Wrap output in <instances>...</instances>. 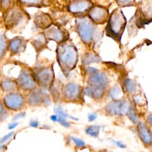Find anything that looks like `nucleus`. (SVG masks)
Listing matches in <instances>:
<instances>
[{
	"instance_id": "cd10ccee",
	"label": "nucleus",
	"mask_w": 152,
	"mask_h": 152,
	"mask_svg": "<svg viewBox=\"0 0 152 152\" xmlns=\"http://www.w3.org/2000/svg\"><path fill=\"white\" fill-rule=\"evenodd\" d=\"M118 7H128L134 5L135 0H115Z\"/></svg>"
},
{
	"instance_id": "c9c22d12",
	"label": "nucleus",
	"mask_w": 152,
	"mask_h": 152,
	"mask_svg": "<svg viewBox=\"0 0 152 152\" xmlns=\"http://www.w3.org/2000/svg\"><path fill=\"white\" fill-rule=\"evenodd\" d=\"M24 115H25V113H24V112L18 113V114H17V115H15V116L14 117L13 119H14V120H16V119H18V118H23V117L24 116Z\"/></svg>"
},
{
	"instance_id": "f03ea898",
	"label": "nucleus",
	"mask_w": 152,
	"mask_h": 152,
	"mask_svg": "<svg viewBox=\"0 0 152 152\" xmlns=\"http://www.w3.org/2000/svg\"><path fill=\"white\" fill-rule=\"evenodd\" d=\"M58 60L61 69L64 72L69 71L75 67L78 59L75 48L68 43H61L57 49Z\"/></svg>"
},
{
	"instance_id": "6ab92c4d",
	"label": "nucleus",
	"mask_w": 152,
	"mask_h": 152,
	"mask_svg": "<svg viewBox=\"0 0 152 152\" xmlns=\"http://www.w3.org/2000/svg\"><path fill=\"white\" fill-rule=\"evenodd\" d=\"M42 93L41 91L36 90L33 91L28 98V102L30 104L32 105H37L41 103L42 100Z\"/></svg>"
},
{
	"instance_id": "473e14b6",
	"label": "nucleus",
	"mask_w": 152,
	"mask_h": 152,
	"mask_svg": "<svg viewBox=\"0 0 152 152\" xmlns=\"http://www.w3.org/2000/svg\"><path fill=\"white\" fill-rule=\"evenodd\" d=\"M13 134H14V132H12L9 133L8 134L4 136V137H2V138L1 139V140H0V143H4V142H5L7 140H8V139H10V138L12 136Z\"/></svg>"
},
{
	"instance_id": "f8f14e48",
	"label": "nucleus",
	"mask_w": 152,
	"mask_h": 152,
	"mask_svg": "<svg viewBox=\"0 0 152 152\" xmlns=\"http://www.w3.org/2000/svg\"><path fill=\"white\" fill-rule=\"evenodd\" d=\"M4 103L7 107L12 110H18L23 105L24 99L18 93H11L7 95L4 99Z\"/></svg>"
},
{
	"instance_id": "e433bc0d",
	"label": "nucleus",
	"mask_w": 152,
	"mask_h": 152,
	"mask_svg": "<svg viewBox=\"0 0 152 152\" xmlns=\"http://www.w3.org/2000/svg\"><path fill=\"white\" fill-rule=\"evenodd\" d=\"M38 125H39V123L36 121H31L30 122V125L33 127H37Z\"/></svg>"
},
{
	"instance_id": "a211bd4d",
	"label": "nucleus",
	"mask_w": 152,
	"mask_h": 152,
	"mask_svg": "<svg viewBox=\"0 0 152 152\" xmlns=\"http://www.w3.org/2000/svg\"><path fill=\"white\" fill-rule=\"evenodd\" d=\"M21 6L28 7H42L45 5V0H17Z\"/></svg>"
},
{
	"instance_id": "bb28decb",
	"label": "nucleus",
	"mask_w": 152,
	"mask_h": 152,
	"mask_svg": "<svg viewBox=\"0 0 152 152\" xmlns=\"http://www.w3.org/2000/svg\"><path fill=\"white\" fill-rule=\"evenodd\" d=\"M126 115H128V117L132 122H134V124H137V122H138L137 115L135 110L134 109L133 107L131 105H130Z\"/></svg>"
},
{
	"instance_id": "a878e982",
	"label": "nucleus",
	"mask_w": 152,
	"mask_h": 152,
	"mask_svg": "<svg viewBox=\"0 0 152 152\" xmlns=\"http://www.w3.org/2000/svg\"><path fill=\"white\" fill-rule=\"evenodd\" d=\"M83 62L85 64H88L92 62H99L100 59L98 56L93 54H88L87 56L84 57Z\"/></svg>"
},
{
	"instance_id": "423d86ee",
	"label": "nucleus",
	"mask_w": 152,
	"mask_h": 152,
	"mask_svg": "<svg viewBox=\"0 0 152 152\" xmlns=\"http://www.w3.org/2000/svg\"><path fill=\"white\" fill-rule=\"evenodd\" d=\"M87 16L94 24H102L107 21L109 12L104 7L92 5L87 11Z\"/></svg>"
},
{
	"instance_id": "4be33fe9",
	"label": "nucleus",
	"mask_w": 152,
	"mask_h": 152,
	"mask_svg": "<svg viewBox=\"0 0 152 152\" xmlns=\"http://www.w3.org/2000/svg\"><path fill=\"white\" fill-rule=\"evenodd\" d=\"M124 86H125V90L129 93H132L136 90V86L134 82L131 79H127L125 81Z\"/></svg>"
},
{
	"instance_id": "c85d7f7f",
	"label": "nucleus",
	"mask_w": 152,
	"mask_h": 152,
	"mask_svg": "<svg viewBox=\"0 0 152 152\" xmlns=\"http://www.w3.org/2000/svg\"><path fill=\"white\" fill-rule=\"evenodd\" d=\"M134 100L137 104H143L144 103L146 102L145 99L143 98L142 96L140 95H136L134 97Z\"/></svg>"
},
{
	"instance_id": "58836bf2",
	"label": "nucleus",
	"mask_w": 152,
	"mask_h": 152,
	"mask_svg": "<svg viewBox=\"0 0 152 152\" xmlns=\"http://www.w3.org/2000/svg\"><path fill=\"white\" fill-rule=\"evenodd\" d=\"M17 125H18V124H17V123H12V124H11L9 125L8 128H9V129H13V128H15Z\"/></svg>"
},
{
	"instance_id": "4468645a",
	"label": "nucleus",
	"mask_w": 152,
	"mask_h": 152,
	"mask_svg": "<svg viewBox=\"0 0 152 152\" xmlns=\"http://www.w3.org/2000/svg\"><path fill=\"white\" fill-rule=\"evenodd\" d=\"M36 77L39 84L43 87L50 86L53 78V72L50 68L42 69L36 74Z\"/></svg>"
},
{
	"instance_id": "2eb2a0df",
	"label": "nucleus",
	"mask_w": 152,
	"mask_h": 152,
	"mask_svg": "<svg viewBox=\"0 0 152 152\" xmlns=\"http://www.w3.org/2000/svg\"><path fill=\"white\" fill-rule=\"evenodd\" d=\"M80 87L74 83L68 84L64 88V94L69 100H77L80 95Z\"/></svg>"
},
{
	"instance_id": "1a4fd4ad",
	"label": "nucleus",
	"mask_w": 152,
	"mask_h": 152,
	"mask_svg": "<svg viewBox=\"0 0 152 152\" xmlns=\"http://www.w3.org/2000/svg\"><path fill=\"white\" fill-rule=\"evenodd\" d=\"M88 87L91 88H106L108 85L107 76L103 72H95L90 77L88 81Z\"/></svg>"
},
{
	"instance_id": "f257e3e1",
	"label": "nucleus",
	"mask_w": 152,
	"mask_h": 152,
	"mask_svg": "<svg viewBox=\"0 0 152 152\" xmlns=\"http://www.w3.org/2000/svg\"><path fill=\"white\" fill-rule=\"evenodd\" d=\"M126 24V19L119 8H115L109 14L106 27V34L119 42Z\"/></svg>"
},
{
	"instance_id": "c756f323",
	"label": "nucleus",
	"mask_w": 152,
	"mask_h": 152,
	"mask_svg": "<svg viewBox=\"0 0 152 152\" xmlns=\"http://www.w3.org/2000/svg\"><path fill=\"white\" fill-rule=\"evenodd\" d=\"M55 113L57 114V115L58 116L62 117V118H66V117L67 116V115L66 113H65L63 110L60 107H56L55 108Z\"/></svg>"
},
{
	"instance_id": "f3484780",
	"label": "nucleus",
	"mask_w": 152,
	"mask_h": 152,
	"mask_svg": "<svg viewBox=\"0 0 152 152\" xmlns=\"http://www.w3.org/2000/svg\"><path fill=\"white\" fill-rule=\"evenodd\" d=\"M25 47L24 40L23 37H15L12 39L9 45V48L12 53H17L23 50Z\"/></svg>"
},
{
	"instance_id": "79ce46f5",
	"label": "nucleus",
	"mask_w": 152,
	"mask_h": 152,
	"mask_svg": "<svg viewBox=\"0 0 152 152\" xmlns=\"http://www.w3.org/2000/svg\"><path fill=\"white\" fill-rule=\"evenodd\" d=\"M115 143L117 144V145H118L119 147H121V148H125V147H124L125 145H124L123 144H122L121 142H116Z\"/></svg>"
},
{
	"instance_id": "9d476101",
	"label": "nucleus",
	"mask_w": 152,
	"mask_h": 152,
	"mask_svg": "<svg viewBox=\"0 0 152 152\" xmlns=\"http://www.w3.org/2000/svg\"><path fill=\"white\" fill-rule=\"evenodd\" d=\"M45 35L47 38L59 43L63 42L65 37L64 31L59 26L53 23L45 28Z\"/></svg>"
},
{
	"instance_id": "b1692460",
	"label": "nucleus",
	"mask_w": 152,
	"mask_h": 152,
	"mask_svg": "<svg viewBox=\"0 0 152 152\" xmlns=\"http://www.w3.org/2000/svg\"><path fill=\"white\" fill-rule=\"evenodd\" d=\"M100 127L97 125H91L87 127L86 129V132L93 137H97L99 134Z\"/></svg>"
},
{
	"instance_id": "393cba45",
	"label": "nucleus",
	"mask_w": 152,
	"mask_h": 152,
	"mask_svg": "<svg viewBox=\"0 0 152 152\" xmlns=\"http://www.w3.org/2000/svg\"><path fill=\"white\" fill-rule=\"evenodd\" d=\"M7 49L6 37L3 34L0 35V59L3 58Z\"/></svg>"
},
{
	"instance_id": "2f4dec72",
	"label": "nucleus",
	"mask_w": 152,
	"mask_h": 152,
	"mask_svg": "<svg viewBox=\"0 0 152 152\" xmlns=\"http://www.w3.org/2000/svg\"><path fill=\"white\" fill-rule=\"evenodd\" d=\"M57 121H58L60 124H61L62 125H64L65 127H68L69 126V124L66 121L65 118H62V117L58 116Z\"/></svg>"
},
{
	"instance_id": "39448f33",
	"label": "nucleus",
	"mask_w": 152,
	"mask_h": 152,
	"mask_svg": "<svg viewBox=\"0 0 152 152\" xmlns=\"http://www.w3.org/2000/svg\"><path fill=\"white\" fill-rule=\"evenodd\" d=\"M27 17V13L21 7L12 6L6 10L4 20L7 27L13 28L23 22Z\"/></svg>"
},
{
	"instance_id": "dca6fc26",
	"label": "nucleus",
	"mask_w": 152,
	"mask_h": 152,
	"mask_svg": "<svg viewBox=\"0 0 152 152\" xmlns=\"http://www.w3.org/2000/svg\"><path fill=\"white\" fill-rule=\"evenodd\" d=\"M34 21L35 24H36L38 27L43 28H47L52 23L50 17L48 14L43 12H40L36 14L34 17Z\"/></svg>"
},
{
	"instance_id": "aec40b11",
	"label": "nucleus",
	"mask_w": 152,
	"mask_h": 152,
	"mask_svg": "<svg viewBox=\"0 0 152 152\" xmlns=\"http://www.w3.org/2000/svg\"><path fill=\"white\" fill-rule=\"evenodd\" d=\"M45 37V35L42 34H39L36 36V38L34 39L33 43L35 48L40 49L43 48L46 42Z\"/></svg>"
},
{
	"instance_id": "37998d69",
	"label": "nucleus",
	"mask_w": 152,
	"mask_h": 152,
	"mask_svg": "<svg viewBox=\"0 0 152 152\" xmlns=\"http://www.w3.org/2000/svg\"><path fill=\"white\" fill-rule=\"evenodd\" d=\"M65 1H69V2H74V1H78V0H65Z\"/></svg>"
},
{
	"instance_id": "a19ab883",
	"label": "nucleus",
	"mask_w": 152,
	"mask_h": 152,
	"mask_svg": "<svg viewBox=\"0 0 152 152\" xmlns=\"http://www.w3.org/2000/svg\"><path fill=\"white\" fill-rule=\"evenodd\" d=\"M58 118V116L57 115H55L50 116V119H51V120H52L53 121H57Z\"/></svg>"
},
{
	"instance_id": "6e6552de",
	"label": "nucleus",
	"mask_w": 152,
	"mask_h": 152,
	"mask_svg": "<svg viewBox=\"0 0 152 152\" xmlns=\"http://www.w3.org/2000/svg\"><path fill=\"white\" fill-rule=\"evenodd\" d=\"M92 5V2L89 0H78L70 2L66 8L70 13L80 15L87 12Z\"/></svg>"
},
{
	"instance_id": "9b49d317",
	"label": "nucleus",
	"mask_w": 152,
	"mask_h": 152,
	"mask_svg": "<svg viewBox=\"0 0 152 152\" xmlns=\"http://www.w3.org/2000/svg\"><path fill=\"white\" fill-rule=\"evenodd\" d=\"M18 86L24 90H31L35 87L36 79L27 71H21L17 80Z\"/></svg>"
},
{
	"instance_id": "4c0bfd02",
	"label": "nucleus",
	"mask_w": 152,
	"mask_h": 152,
	"mask_svg": "<svg viewBox=\"0 0 152 152\" xmlns=\"http://www.w3.org/2000/svg\"><path fill=\"white\" fill-rule=\"evenodd\" d=\"M87 71H88V73H90V74H92L94 73L95 72H96V71H97V70H96L95 68H94L89 67V68L87 69Z\"/></svg>"
},
{
	"instance_id": "c03bdc74",
	"label": "nucleus",
	"mask_w": 152,
	"mask_h": 152,
	"mask_svg": "<svg viewBox=\"0 0 152 152\" xmlns=\"http://www.w3.org/2000/svg\"><path fill=\"white\" fill-rule=\"evenodd\" d=\"M1 17H0V25H1Z\"/></svg>"
},
{
	"instance_id": "7ed1b4c3",
	"label": "nucleus",
	"mask_w": 152,
	"mask_h": 152,
	"mask_svg": "<svg viewBox=\"0 0 152 152\" xmlns=\"http://www.w3.org/2000/svg\"><path fill=\"white\" fill-rule=\"evenodd\" d=\"M134 16L138 27L152 22V0L140 1Z\"/></svg>"
},
{
	"instance_id": "412c9836",
	"label": "nucleus",
	"mask_w": 152,
	"mask_h": 152,
	"mask_svg": "<svg viewBox=\"0 0 152 152\" xmlns=\"http://www.w3.org/2000/svg\"><path fill=\"white\" fill-rule=\"evenodd\" d=\"M121 94V89L120 88L119 86L116 85L112 87L108 93V96L110 98L113 100H118L119 96Z\"/></svg>"
},
{
	"instance_id": "20e7f679",
	"label": "nucleus",
	"mask_w": 152,
	"mask_h": 152,
	"mask_svg": "<svg viewBox=\"0 0 152 152\" xmlns=\"http://www.w3.org/2000/svg\"><path fill=\"white\" fill-rule=\"evenodd\" d=\"M77 29L81 40L89 43L94 31V23L88 16H80L76 20Z\"/></svg>"
},
{
	"instance_id": "5701e85b",
	"label": "nucleus",
	"mask_w": 152,
	"mask_h": 152,
	"mask_svg": "<svg viewBox=\"0 0 152 152\" xmlns=\"http://www.w3.org/2000/svg\"><path fill=\"white\" fill-rule=\"evenodd\" d=\"M17 84L12 81H4L1 83V86L4 91L14 90L16 88Z\"/></svg>"
},
{
	"instance_id": "ea45409f",
	"label": "nucleus",
	"mask_w": 152,
	"mask_h": 152,
	"mask_svg": "<svg viewBox=\"0 0 152 152\" xmlns=\"http://www.w3.org/2000/svg\"><path fill=\"white\" fill-rule=\"evenodd\" d=\"M4 107H3V106L2 104V103L0 101V115H3L4 113Z\"/></svg>"
},
{
	"instance_id": "ddd939ff",
	"label": "nucleus",
	"mask_w": 152,
	"mask_h": 152,
	"mask_svg": "<svg viewBox=\"0 0 152 152\" xmlns=\"http://www.w3.org/2000/svg\"><path fill=\"white\" fill-rule=\"evenodd\" d=\"M137 131L140 138L145 145H151L152 134L147 126L144 123L140 122L138 124Z\"/></svg>"
},
{
	"instance_id": "7c9ffc66",
	"label": "nucleus",
	"mask_w": 152,
	"mask_h": 152,
	"mask_svg": "<svg viewBox=\"0 0 152 152\" xmlns=\"http://www.w3.org/2000/svg\"><path fill=\"white\" fill-rule=\"evenodd\" d=\"M71 139L78 147H83L85 145L84 142L79 138H77L75 137H71Z\"/></svg>"
},
{
	"instance_id": "0eeeda50",
	"label": "nucleus",
	"mask_w": 152,
	"mask_h": 152,
	"mask_svg": "<svg viewBox=\"0 0 152 152\" xmlns=\"http://www.w3.org/2000/svg\"><path fill=\"white\" fill-rule=\"evenodd\" d=\"M130 104L125 100H113L105 107L106 112L110 115L123 116L126 115Z\"/></svg>"
},
{
	"instance_id": "f704fd0d",
	"label": "nucleus",
	"mask_w": 152,
	"mask_h": 152,
	"mask_svg": "<svg viewBox=\"0 0 152 152\" xmlns=\"http://www.w3.org/2000/svg\"><path fill=\"white\" fill-rule=\"evenodd\" d=\"M96 116L97 115H96V113H90L88 115V120L90 121H93L96 118Z\"/></svg>"
},
{
	"instance_id": "72a5a7b5",
	"label": "nucleus",
	"mask_w": 152,
	"mask_h": 152,
	"mask_svg": "<svg viewBox=\"0 0 152 152\" xmlns=\"http://www.w3.org/2000/svg\"><path fill=\"white\" fill-rule=\"evenodd\" d=\"M147 120L148 124L152 126V113H149L147 116Z\"/></svg>"
}]
</instances>
